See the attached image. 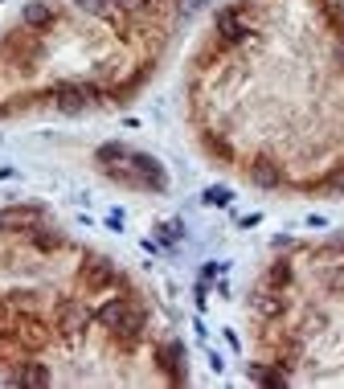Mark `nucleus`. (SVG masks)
<instances>
[{"instance_id": "nucleus-15", "label": "nucleus", "mask_w": 344, "mask_h": 389, "mask_svg": "<svg viewBox=\"0 0 344 389\" xmlns=\"http://www.w3.org/2000/svg\"><path fill=\"white\" fill-rule=\"evenodd\" d=\"M271 283H275V287L291 283V266H287V262H275V266H271Z\"/></svg>"}, {"instance_id": "nucleus-7", "label": "nucleus", "mask_w": 344, "mask_h": 389, "mask_svg": "<svg viewBox=\"0 0 344 389\" xmlns=\"http://www.w3.org/2000/svg\"><path fill=\"white\" fill-rule=\"evenodd\" d=\"M82 279H86L90 287H111L119 275H115V266L107 259H90V262H86V271H82Z\"/></svg>"}, {"instance_id": "nucleus-11", "label": "nucleus", "mask_w": 344, "mask_h": 389, "mask_svg": "<svg viewBox=\"0 0 344 389\" xmlns=\"http://www.w3.org/2000/svg\"><path fill=\"white\" fill-rule=\"evenodd\" d=\"M115 332H119V336H131V341H135V336L144 332V311H140V308H127V316L119 320V328H115Z\"/></svg>"}, {"instance_id": "nucleus-17", "label": "nucleus", "mask_w": 344, "mask_h": 389, "mask_svg": "<svg viewBox=\"0 0 344 389\" xmlns=\"http://www.w3.org/2000/svg\"><path fill=\"white\" fill-rule=\"evenodd\" d=\"M37 246H41V250H58V246H62V238H49V234H37Z\"/></svg>"}, {"instance_id": "nucleus-9", "label": "nucleus", "mask_w": 344, "mask_h": 389, "mask_svg": "<svg viewBox=\"0 0 344 389\" xmlns=\"http://www.w3.org/2000/svg\"><path fill=\"white\" fill-rule=\"evenodd\" d=\"M21 21H25L29 29H46V25H53V9H49V4H25Z\"/></svg>"}, {"instance_id": "nucleus-22", "label": "nucleus", "mask_w": 344, "mask_h": 389, "mask_svg": "<svg viewBox=\"0 0 344 389\" xmlns=\"http://www.w3.org/2000/svg\"><path fill=\"white\" fill-rule=\"evenodd\" d=\"M332 287H336V291H340V287H344V271H340V275H336V279H332Z\"/></svg>"}, {"instance_id": "nucleus-19", "label": "nucleus", "mask_w": 344, "mask_h": 389, "mask_svg": "<svg viewBox=\"0 0 344 389\" xmlns=\"http://www.w3.org/2000/svg\"><path fill=\"white\" fill-rule=\"evenodd\" d=\"M180 229H184L180 222H168V226H164V238H168V242H177V238H180Z\"/></svg>"}, {"instance_id": "nucleus-6", "label": "nucleus", "mask_w": 344, "mask_h": 389, "mask_svg": "<svg viewBox=\"0 0 344 389\" xmlns=\"http://www.w3.org/2000/svg\"><path fill=\"white\" fill-rule=\"evenodd\" d=\"M217 33H221L226 41H234V46H238V41H246V37H250V25H242V16L234 13V9H226V13H217Z\"/></svg>"}, {"instance_id": "nucleus-1", "label": "nucleus", "mask_w": 344, "mask_h": 389, "mask_svg": "<svg viewBox=\"0 0 344 389\" xmlns=\"http://www.w3.org/2000/svg\"><path fill=\"white\" fill-rule=\"evenodd\" d=\"M127 164H131V172H135V180H140V189H156V193L168 189V177H164V168H160L156 156H147V152H131Z\"/></svg>"}, {"instance_id": "nucleus-10", "label": "nucleus", "mask_w": 344, "mask_h": 389, "mask_svg": "<svg viewBox=\"0 0 344 389\" xmlns=\"http://www.w3.org/2000/svg\"><path fill=\"white\" fill-rule=\"evenodd\" d=\"M127 156H131V152H127L123 144H103V147L95 152V160L103 164V168H115V164H127Z\"/></svg>"}, {"instance_id": "nucleus-13", "label": "nucleus", "mask_w": 344, "mask_h": 389, "mask_svg": "<svg viewBox=\"0 0 344 389\" xmlns=\"http://www.w3.org/2000/svg\"><path fill=\"white\" fill-rule=\"evenodd\" d=\"M201 201H205V205H217V209H221V205H229V201H234V193H229L226 185H213V189H205V197H201Z\"/></svg>"}, {"instance_id": "nucleus-12", "label": "nucleus", "mask_w": 344, "mask_h": 389, "mask_svg": "<svg viewBox=\"0 0 344 389\" xmlns=\"http://www.w3.org/2000/svg\"><path fill=\"white\" fill-rule=\"evenodd\" d=\"M66 332H78V328H86V320H90V311H82V308H74V304H66Z\"/></svg>"}, {"instance_id": "nucleus-14", "label": "nucleus", "mask_w": 344, "mask_h": 389, "mask_svg": "<svg viewBox=\"0 0 344 389\" xmlns=\"http://www.w3.org/2000/svg\"><path fill=\"white\" fill-rule=\"evenodd\" d=\"M259 311L262 316H278L283 311V299L278 295H259Z\"/></svg>"}, {"instance_id": "nucleus-3", "label": "nucleus", "mask_w": 344, "mask_h": 389, "mask_svg": "<svg viewBox=\"0 0 344 389\" xmlns=\"http://www.w3.org/2000/svg\"><path fill=\"white\" fill-rule=\"evenodd\" d=\"M156 361H160V369L172 377V381H184V348H180L177 341L160 344V348H156Z\"/></svg>"}, {"instance_id": "nucleus-8", "label": "nucleus", "mask_w": 344, "mask_h": 389, "mask_svg": "<svg viewBox=\"0 0 344 389\" xmlns=\"http://www.w3.org/2000/svg\"><path fill=\"white\" fill-rule=\"evenodd\" d=\"M127 308H131L127 299H111V304H103V308L95 311V320H98V324H107L115 332V328H119V320L127 316Z\"/></svg>"}, {"instance_id": "nucleus-5", "label": "nucleus", "mask_w": 344, "mask_h": 389, "mask_svg": "<svg viewBox=\"0 0 344 389\" xmlns=\"http://www.w3.org/2000/svg\"><path fill=\"white\" fill-rule=\"evenodd\" d=\"M250 180H254L259 189H278V185H283V172H278V164H275V160L259 156V160L250 164Z\"/></svg>"}, {"instance_id": "nucleus-21", "label": "nucleus", "mask_w": 344, "mask_h": 389, "mask_svg": "<svg viewBox=\"0 0 344 389\" xmlns=\"http://www.w3.org/2000/svg\"><path fill=\"white\" fill-rule=\"evenodd\" d=\"M209 147H213V152H217V156H226V160H229V156H234V147H229V144H221V140H209Z\"/></svg>"}, {"instance_id": "nucleus-2", "label": "nucleus", "mask_w": 344, "mask_h": 389, "mask_svg": "<svg viewBox=\"0 0 344 389\" xmlns=\"http://www.w3.org/2000/svg\"><path fill=\"white\" fill-rule=\"evenodd\" d=\"M49 98H53L62 111H82V107L95 98V90H90V86H78V82H58V86L49 90Z\"/></svg>"}, {"instance_id": "nucleus-18", "label": "nucleus", "mask_w": 344, "mask_h": 389, "mask_svg": "<svg viewBox=\"0 0 344 389\" xmlns=\"http://www.w3.org/2000/svg\"><path fill=\"white\" fill-rule=\"evenodd\" d=\"M115 4H119V9H131V13H144L147 9V0H115Z\"/></svg>"}, {"instance_id": "nucleus-20", "label": "nucleus", "mask_w": 344, "mask_h": 389, "mask_svg": "<svg viewBox=\"0 0 344 389\" xmlns=\"http://www.w3.org/2000/svg\"><path fill=\"white\" fill-rule=\"evenodd\" d=\"M82 9H86V13H107V4H103V0H78Z\"/></svg>"}, {"instance_id": "nucleus-16", "label": "nucleus", "mask_w": 344, "mask_h": 389, "mask_svg": "<svg viewBox=\"0 0 344 389\" xmlns=\"http://www.w3.org/2000/svg\"><path fill=\"white\" fill-rule=\"evenodd\" d=\"M328 189H336V193H344V164H336V168H332V177L324 180Z\"/></svg>"}, {"instance_id": "nucleus-4", "label": "nucleus", "mask_w": 344, "mask_h": 389, "mask_svg": "<svg viewBox=\"0 0 344 389\" xmlns=\"http://www.w3.org/2000/svg\"><path fill=\"white\" fill-rule=\"evenodd\" d=\"M13 385L46 389V385H49V369H46V365H37V361H25V365H16V373H13Z\"/></svg>"}]
</instances>
